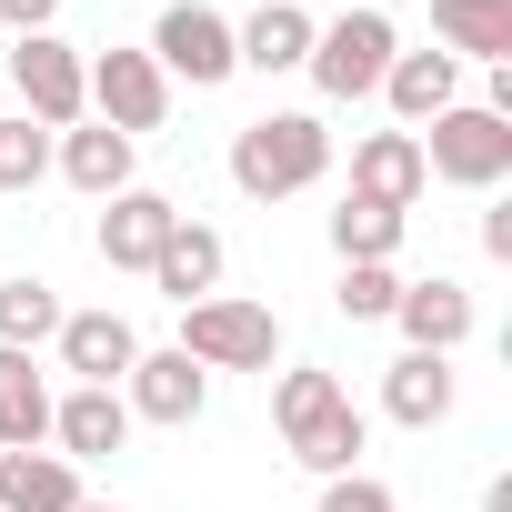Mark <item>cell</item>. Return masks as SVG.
Returning <instances> with one entry per match:
<instances>
[{"label":"cell","mask_w":512,"mask_h":512,"mask_svg":"<svg viewBox=\"0 0 512 512\" xmlns=\"http://www.w3.org/2000/svg\"><path fill=\"white\" fill-rule=\"evenodd\" d=\"M51 171V131L41 121H0V191H31Z\"/></svg>","instance_id":"484cf974"},{"label":"cell","mask_w":512,"mask_h":512,"mask_svg":"<svg viewBox=\"0 0 512 512\" xmlns=\"http://www.w3.org/2000/svg\"><path fill=\"white\" fill-rule=\"evenodd\" d=\"M412 141H422V171H432V181H452V191H492V181L512 171V121H502V111H482V101L432 111Z\"/></svg>","instance_id":"277c9868"},{"label":"cell","mask_w":512,"mask_h":512,"mask_svg":"<svg viewBox=\"0 0 512 512\" xmlns=\"http://www.w3.org/2000/svg\"><path fill=\"white\" fill-rule=\"evenodd\" d=\"M382 101L402 111V131H422L432 111H452V101H462V61H452V51H392Z\"/></svg>","instance_id":"e0dca14e"},{"label":"cell","mask_w":512,"mask_h":512,"mask_svg":"<svg viewBox=\"0 0 512 512\" xmlns=\"http://www.w3.org/2000/svg\"><path fill=\"white\" fill-rule=\"evenodd\" d=\"M51 332H61V292L41 272H11V282H0V352H31Z\"/></svg>","instance_id":"603a6c76"},{"label":"cell","mask_w":512,"mask_h":512,"mask_svg":"<svg viewBox=\"0 0 512 512\" xmlns=\"http://www.w3.org/2000/svg\"><path fill=\"white\" fill-rule=\"evenodd\" d=\"M51 442V382L31 352H0V452H41Z\"/></svg>","instance_id":"44dd1931"},{"label":"cell","mask_w":512,"mask_h":512,"mask_svg":"<svg viewBox=\"0 0 512 512\" xmlns=\"http://www.w3.org/2000/svg\"><path fill=\"white\" fill-rule=\"evenodd\" d=\"M392 322H402V352H442V362H452V352L472 342V292L442 282V272H432V282H402Z\"/></svg>","instance_id":"4fadbf2b"},{"label":"cell","mask_w":512,"mask_h":512,"mask_svg":"<svg viewBox=\"0 0 512 512\" xmlns=\"http://www.w3.org/2000/svg\"><path fill=\"white\" fill-rule=\"evenodd\" d=\"M322 512H402V502H392V482H372V472H332V482H322Z\"/></svg>","instance_id":"4316f807"},{"label":"cell","mask_w":512,"mask_h":512,"mask_svg":"<svg viewBox=\"0 0 512 512\" xmlns=\"http://www.w3.org/2000/svg\"><path fill=\"white\" fill-rule=\"evenodd\" d=\"M432 31L452 61H512V0H432Z\"/></svg>","instance_id":"7402d4cb"},{"label":"cell","mask_w":512,"mask_h":512,"mask_svg":"<svg viewBox=\"0 0 512 512\" xmlns=\"http://www.w3.org/2000/svg\"><path fill=\"white\" fill-rule=\"evenodd\" d=\"M151 61H161V81H191V91H211V81H231V71H241L231 21L211 11V0H171V11L151 21Z\"/></svg>","instance_id":"ba28073f"},{"label":"cell","mask_w":512,"mask_h":512,"mask_svg":"<svg viewBox=\"0 0 512 512\" xmlns=\"http://www.w3.org/2000/svg\"><path fill=\"white\" fill-rule=\"evenodd\" d=\"M342 322H392V302H402V272L392 262H342Z\"/></svg>","instance_id":"d4e9b609"},{"label":"cell","mask_w":512,"mask_h":512,"mask_svg":"<svg viewBox=\"0 0 512 512\" xmlns=\"http://www.w3.org/2000/svg\"><path fill=\"white\" fill-rule=\"evenodd\" d=\"M392 51H402V31H392V11H332V21H312V91L322 101H372L382 91V71H392Z\"/></svg>","instance_id":"3957f363"},{"label":"cell","mask_w":512,"mask_h":512,"mask_svg":"<svg viewBox=\"0 0 512 512\" xmlns=\"http://www.w3.org/2000/svg\"><path fill=\"white\" fill-rule=\"evenodd\" d=\"M221 262H231V251H221V231H211V221H171L161 262H151V292L191 312V302H211V292H221Z\"/></svg>","instance_id":"9a60e30c"},{"label":"cell","mask_w":512,"mask_h":512,"mask_svg":"<svg viewBox=\"0 0 512 512\" xmlns=\"http://www.w3.org/2000/svg\"><path fill=\"white\" fill-rule=\"evenodd\" d=\"M121 402H131V422L181 432V422H201V412H211V372H201L191 352H141V362L121 372Z\"/></svg>","instance_id":"9c48e42d"},{"label":"cell","mask_w":512,"mask_h":512,"mask_svg":"<svg viewBox=\"0 0 512 512\" xmlns=\"http://www.w3.org/2000/svg\"><path fill=\"white\" fill-rule=\"evenodd\" d=\"M51 171H61L71 191L111 201V191H131V141H121L111 121H71V131L51 141Z\"/></svg>","instance_id":"2e32d148"},{"label":"cell","mask_w":512,"mask_h":512,"mask_svg":"<svg viewBox=\"0 0 512 512\" xmlns=\"http://www.w3.org/2000/svg\"><path fill=\"white\" fill-rule=\"evenodd\" d=\"M61 372L71 382H91V392H121V372L141 362V332L121 322V312H61Z\"/></svg>","instance_id":"30bf717a"},{"label":"cell","mask_w":512,"mask_h":512,"mask_svg":"<svg viewBox=\"0 0 512 512\" xmlns=\"http://www.w3.org/2000/svg\"><path fill=\"white\" fill-rule=\"evenodd\" d=\"M81 91H91V121H111L121 141H141V131L171 121V81H161L151 51H101V61H81Z\"/></svg>","instance_id":"52a82bcc"},{"label":"cell","mask_w":512,"mask_h":512,"mask_svg":"<svg viewBox=\"0 0 512 512\" xmlns=\"http://www.w3.org/2000/svg\"><path fill=\"white\" fill-rule=\"evenodd\" d=\"M81 512H121V502H81Z\"/></svg>","instance_id":"f546056e"},{"label":"cell","mask_w":512,"mask_h":512,"mask_svg":"<svg viewBox=\"0 0 512 512\" xmlns=\"http://www.w3.org/2000/svg\"><path fill=\"white\" fill-rule=\"evenodd\" d=\"M272 422H282V452L302 462V472H362V442H372V422H362V402L322 372V362H292L282 382H272Z\"/></svg>","instance_id":"6da1fadb"},{"label":"cell","mask_w":512,"mask_h":512,"mask_svg":"<svg viewBox=\"0 0 512 512\" xmlns=\"http://www.w3.org/2000/svg\"><path fill=\"white\" fill-rule=\"evenodd\" d=\"M171 221H181V211H171L161 191H111L91 251H101L111 272H151V262H161V241H171Z\"/></svg>","instance_id":"8fae6325"},{"label":"cell","mask_w":512,"mask_h":512,"mask_svg":"<svg viewBox=\"0 0 512 512\" xmlns=\"http://www.w3.org/2000/svg\"><path fill=\"white\" fill-rule=\"evenodd\" d=\"M51 21H61V0H0V31H11V41H31Z\"/></svg>","instance_id":"83f0119b"},{"label":"cell","mask_w":512,"mask_h":512,"mask_svg":"<svg viewBox=\"0 0 512 512\" xmlns=\"http://www.w3.org/2000/svg\"><path fill=\"white\" fill-rule=\"evenodd\" d=\"M322 171H332L322 111H262V121L231 131V181H241L251 201H292V191H312Z\"/></svg>","instance_id":"7a4b0ae2"},{"label":"cell","mask_w":512,"mask_h":512,"mask_svg":"<svg viewBox=\"0 0 512 512\" xmlns=\"http://www.w3.org/2000/svg\"><path fill=\"white\" fill-rule=\"evenodd\" d=\"M482 512H512V472H492V482H482Z\"/></svg>","instance_id":"f1b7e54d"},{"label":"cell","mask_w":512,"mask_h":512,"mask_svg":"<svg viewBox=\"0 0 512 512\" xmlns=\"http://www.w3.org/2000/svg\"><path fill=\"white\" fill-rule=\"evenodd\" d=\"M231 51H241V71H302L312 61V11H292V0H262L241 31H231Z\"/></svg>","instance_id":"ffe728a7"},{"label":"cell","mask_w":512,"mask_h":512,"mask_svg":"<svg viewBox=\"0 0 512 512\" xmlns=\"http://www.w3.org/2000/svg\"><path fill=\"white\" fill-rule=\"evenodd\" d=\"M81 462L61 452H0V512H81Z\"/></svg>","instance_id":"d6986e66"},{"label":"cell","mask_w":512,"mask_h":512,"mask_svg":"<svg viewBox=\"0 0 512 512\" xmlns=\"http://www.w3.org/2000/svg\"><path fill=\"white\" fill-rule=\"evenodd\" d=\"M11 91H21V121H41V131H71V121H91L81 51H71L61 31H31V41H11Z\"/></svg>","instance_id":"8992f818"},{"label":"cell","mask_w":512,"mask_h":512,"mask_svg":"<svg viewBox=\"0 0 512 512\" xmlns=\"http://www.w3.org/2000/svg\"><path fill=\"white\" fill-rule=\"evenodd\" d=\"M402 221H412V211H382V201L342 191V211H332V251H342V262H392V251H402Z\"/></svg>","instance_id":"cb8c5ba5"},{"label":"cell","mask_w":512,"mask_h":512,"mask_svg":"<svg viewBox=\"0 0 512 512\" xmlns=\"http://www.w3.org/2000/svg\"><path fill=\"white\" fill-rule=\"evenodd\" d=\"M352 191H362V201H382V211H412V201L432 191L422 141H412V131H372V141H352Z\"/></svg>","instance_id":"5bb4252c"},{"label":"cell","mask_w":512,"mask_h":512,"mask_svg":"<svg viewBox=\"0 0 512 512\" xmlns=\"http://www.w3.org/2000/svg\"><path fill=\"white\" fill-rule=\"evenodd\" d=\"M171 352H191L201 372H272V362H282V322H272V302L211 292V302L181 312V342H171Z\"/></svg>","instance_id":"5b68a950"},{"label":"cell","mask_w":512,"mask_h":512,"mask_svg":"<svg viewBox=\"0 0 512 512\" xmlns=\"http://www.w3.org/2000/svg\"><path fill=\"white\" fill-rule=\"evenodd\" d=\"M452 392H462V382H452V362H442V352H402V362L382 372V412H392L402 432L452 422Z\"/></svg>","instance_id":"ac0fdd59"},{"label":"cell","mask_w":512,"mask_h":512,"mask_svg":"<svg viewBox=\"0 0 512 512\" xmlns=\"http://www.w3.org/2000/svg\"><path fill=\"white\" fill-rule=\"evenodd\" d=\"M51 442H61V462H111L131 442V402L71 382V392H51Z\"/></svg>","instance_id":"7c38bea8"}]
</instances>
